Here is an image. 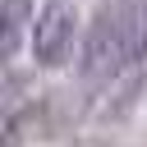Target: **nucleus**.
Segmentation results:
<instances>
[{"label": "nucleus", "mask_w": 147, "mask_h": 147, "mask_svg": "<svg viewBox=\"0 0 147 147\" xmlns=\"http://www.w3.org/2000/svg\"><path fill=\"white\" fill-rule=\"evenodd\" d=\"M147 55V0H106L83 41V78L110 83Z\"/></svg>", "instance_id": "obj_1"}, {"label": "nucleus", "mask_w": 147, "mask_h": 147, "mask_svg": "<svg viewBox=\"0 0 147 147\" xmlns=\"http://www.w3.org/2000/svg\"><path fill=\"white\" fill-rule=\"evenodd\" d=\"M74 37H78V14H74V5H69V0H46L41 14H37V23H32V55H37V64H46V69L69 64Z\"/></svg>", "instance_id": "obj_2"}, {"label": "nucleus", "mask_w": 147, "mask_h": 147, "mask_svg": "<svg viewBox=\"0 0 147 147\" xmlns=\"http://www.w3.org/2000/svg\"><path fill=\"white\" fill-rule=\"evenodd\" d=\"M28 0H5V55L18 51V32H23V18H28Z\"/></svg>", "instance_id": "obj_3"}]
</instances>
